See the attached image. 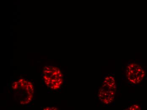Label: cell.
I'll return each mask as SVG.
<instances>
[{
    "mask_svg": "<svg viewBox=\"0 0 147 110\" xmlns=\"http://www.w3.org/2000/svg\"><path fill=\"white\" fill-rule=\"evenodd\" d=\"M141 109V107L139 105L137 104H135L131 105L127 109V110H139Z\"/></svg>",
    "mask_w": 147,
    "mask_h": 110,
    "instance_id": "cell-3",
    "label": "cell"
},
{
    "mask_svg": "<svg viewBox=\"0 0 147 110\" xmlns=\"http://www.w3.org/2000/svg\"><path fill=\"white\" fill-rule=\"evenodd\" d=\"M146 70L140 63H129L125 70V76L128 82L132 85L140 84L146 78Z\"/></svg>",
    "mask_w": 147,
    "mask_h": 110,
    "instance_id": "cell-2",
    "label": "cell"
},
{
    "mask_svg": "<svg viewBox=\"0 0 147 110\" xmlns=\"http://www.w3.org/2000/svg\"><path fill=\"white\" fill-rule=\"evenodd\" d=\"M117 92L115 77L112 75L106 76L98 92V98L103 104H110L114 101Z\"/></svg>",
    "mask_w": 147,
    "mask_h": 110,
    "instance_id": "cell-1",
    "label": "cell"
}]
</instances>
